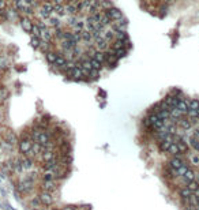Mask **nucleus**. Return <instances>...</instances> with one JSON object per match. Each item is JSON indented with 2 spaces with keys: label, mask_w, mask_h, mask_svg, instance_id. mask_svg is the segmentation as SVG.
I'll use <instances>...</instances> for the list:
<instances>
[{
  "label": "nucleus",
  "mask_w": 199,
  "mask_h": 210,
  "mask_svg": "<svg viewBox=\"0 0 199 210\" xmlns=\"http://www.w3.org/2000/svg\"><path fill=\"white\" fill-rule=\"evenodd\" d=\"M15 21L50 72L90 83L132 48L128 21L112 0H7Z\"/></svg>",
  "instance_id": "obj_1"
},
{
  "label": "nucleus",
  "mask_w": 199,
  "mask_h": 210,
  "mask_svg": "<svg viewBox=\"0 0 199 210\" xmlns=\"http://www.w3.org/2000/svg\"><path fill=\"white\" fill-rule=\"evenodd\" d=\"M34 186H36V180L30 179V177H27V176H22L17 181V190H18V192L23 194V195H26V194L31 192V191H33V188H34Z\"/></svg>",
  "instance_id": "obj_2"
},
{
  "label": "nucleus",
  "mask_w": 199,
  "mask_h": 210,
  "mask_svg": "<svg viewBox=\"0 0 199 210\" xmlns=\"http://www.w3.org/2000/svg\"><path fill=\"white\" fill-rule=\"evenodd\" d=\"M40 190L53 194L58 190V183L56 180H40Z\"/></svg>",
  "instance_id": "obj_3"
},
{
  "label": "nucleus",
  "mask_w": 199,
  "mask_h": 210,
  "mask_svg": "<svg viewBox=\"0 0 199 210\" xmlns=\"http://www.w3.org/2000/svg\"><path fill=\"white\" fill-rule=\"evenodd\" d=\"M38 198L41 200V203H42L44 206H52L53 202H55V199H53V195L50 192H46V191H40L38 192Z\"/></svg>",
  "instance_id": "obj_4"
},
{
  "label": "nucleus",
  "mask_w": 199,
  "mask_h": 210,
  "mask_svg": "<svg viewBox=\"0 0 199 210\" xmlns=\"http://www.w3.org/2000/svg\"><path fill=\"white\" fill-rule=\"evenodd\" d=\"M191 194H192V191L189 190L187 186H181L179 188V195H180V198H181L183 200H187L189 196H191Z\"/></svg>",
  "instance_id": "obj_5"
},
{
  "label": "nucleus",
  "mask_w": 199,
  "mask_h": 210,
  "mask_svg": "<svg viewBox=\"0 0 199 210\" xmlns=\"http://www.w3.org/2000/svg\"><path fill=\"white\" fill-rule=\"evenodd\" d=\"M185 202L189 203V205H198V202H199V196H198L195 192H192V194H191V196H189V198H188L187 200H185Z\"/></svg>",
  "instance_id": "obj_6"
},
{
  "label": "nucleus",
  "mask_w": 199,
  "mask_h": 210,
  "mask_svg": "<svg viewBox=\"0 0 199 210\" xmlns=\"http://www.w3.org/2000/svg\"><path fill=\"white\" fill-rule=\"evenodd\" d=\"M185 186H187L188 188L192 191V192H195V191L198 190V187H199V183H198L197 180H191V181H188V183L185 184Z\"/></svg>",
  "instance_id": "obj_7"
},
{
  "label": "nucleus",
  "mask_w": 199,
  "mask_h": 210,
  "mask_svg": "<svg viewBox=\"0 0 199 210\" xmlns=\"http://www.w3.org/2000/svg\"><path fill=\"white\" fill-rule=\"evenodd\" d=\"M40 206H44V205L41 203L38 195H37V196H34V198L30 200V208H40Z\"/></svg>",
  "instance_id": "obj_8"
},
{
  "label": "nucleus",
  "mask_w": 199,
  "mask_h": 210,
  "mask_svg": "<svg viewBox=\"0 0 199 210\" xmlns=\"http://www.w3.org/2000/svg\"><path fill=\"white\" fill-rule=\"evenodd\" d=\"M184 210H199L197 205H189V203H187V206H185Z\"/></svg>",
  "instance_id": "obj_9"
},
{
  "label": "nucleus",
  "mask_w": 199,
  "mask_h": 210,
  "mask_svg": "<svg viewBox=\"0 0 199 210\" xmlns=\"http://www.w3.org/2000/svg\"><path fill=\"white\" fill-rule=\"evenodd\" d=\"M60 210H79V208H77V206H66V208H63Z\"/></svg>",
  "instance_id": "obj_10"
},
{
  "label": "nucleus",
  "mask_w": 199,
  "mask_h": 210,
  "mask_svg": "<svg viewBox=\"0 0 199 210\" xmlns=\"http://www.w3.org/2000/svg\"><path fill=\"white\" fill-rule=\"evenodd\" d=\"M31 210H48L46 206H40V208H31Z\"/></svg>",
  "instance_id": "obj_11"
},
{
  "label": "nucleus",
  "mask_w": 199,
  "mask_h": 210,
  "mask_svg": "<svg viewBox=\"0 0 199 210\" xmlns=\"http://www.w3.org/2000/svg\"><path fill=\"white\" fill-rule=\"evenodd\" d=\"M197 206H198V209H199V202H198V205H197Z\"/></svg>",
  "instance_id": "obj_12"
}]
</instances>
